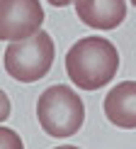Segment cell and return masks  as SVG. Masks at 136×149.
Instances as JSON below:
<instances>
[{"label": "cell", "mask_w": 136, "mask_h": 149, "mask_svg": "<svg viewBox=\"0 0 136 149\" xmlns=\"http://www.w3.org/2000/svg\"><path fill=\"white\" fill-rule=\"evenodd\" d=\"M119 69V52L109 39L83 37L66 54V73L83 91H100L112 83Z\"/></svg>", "instance_id": "cell-1"}, {"label": "cell", "mask_w": 136, "mask_h": 149, "mask_svg": "<svg viewBox=\"0 0 136 149\" xmlns=\"http://www.w3.org/2000/svg\"><path fill=\"white\" fill-rule=\"evenodd\" d=\"M36 117L46 134L56 139L73 137L85 120V105L80 95L68 86H51L36 100Z\"/></svg>", "instance_id": "cell-2"}, {"label": "cell", "mask_w": 136, "mask_h": 149, "mask_svg": "<svg viewBox=\"0 0 136 149\" xmlns=\"http://www.w3.org/2000/svg\"><path fill=\"white\" fill-rule=\"evenodd\" d=\"M54 42L44 29L34 32L32 37H24L8 44L5 49V71L15 81L22 83H34V81L44 78L54 64Z\"/></svg>", "instance_id": "cell-3"}, {"label": "cell", "mask_w": 136, "mask_h": 149, "mask_svg": "<svg viewBox=\"0 0 136 149\" xmlns=\"http://www.w3.org/2000/svg\"><path fill=\"white\" fill-rule=\"evenodd\" d=\"M44 10L39 0H0V42H17L39 32Z\"/></svg>", "instance_id": "cell-4"}, {"label": "cell", "mask_w": 136, "mask_h": 149, "mask_svg": "<svg viewBox=\"0 0 136 149\" xmlns=\"http://www.w3.org/2000/svg\"><path fill=\"white\" fill-rule=\"evenodd\" d=\"M76 15L92 29H114L126 17L124 0H76Z\"/></svg>", "instance_id": "cell-5"}, {"label": "cell", "mask_w": 136, "mask_h": 149, "mask_svg": "<svg viewBox=\"0 0 136 149\" xmlns=\"http://www.w3.org/2000/svg\"><path fill=\"white\" fill-rule=\"evenodd\" d=\"M104 115L122 130L136 127V81L117 83L104 98Z\"/></svg>", "instance_id": "cell-6"}, {"label": "cell", "mask_w": 136, "mask_h": 149, "mask_svg": "<svg viewBox=\"0 0 136 149\" xmlns=\"http://www.w3.org/2000/svg\"><path fill=\"white\" fill-rule=\"evenodd\" d=\"M0 147H10V149H22V139L17 137L12 130L0 127Z\"/></svg>", "instance_id": "cell-7"}, {"label": "cell", "mask_w": 136, "mask_h": 149, "mask_svg": "<svg viewBox=\"0 0 136 149\" xmlns=\"http://www.w3.org/2000/svg\"><path fill=\"white\" fill-rule=\"evenodd\" d=\"M10 117V98L0 91V122H5Z\"/></svg>", "instance_id": "cell-8"}, {"label": "cell", "mask_w": 136, "mask_h": 149, "mask_svg": "<svg viewBox=\"0 0 136 149\" xmlns=\"http://www.w3.org/2000/svg\"><path fill=\"white\" fill-rule=\"evenodd\" d=\"M68 3H71V0H49V5H54V8H66Z\"/></svg>", "instance_id": "cell-9"}, {"label": "cell", "mask_w": 136, "mask_h": 149, "mask_svg": "<svg viewBox=\"0 0 136 149\" xmlns=\"http://www.w3.org/2000/svg\"><path fill=\"white\" fill-rule=\"evenodd\" d=\"M131 5H136V0H131Z\"/></svg>", "instance_id": "cell-10"}]
</instances>
